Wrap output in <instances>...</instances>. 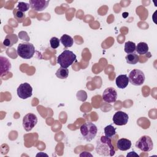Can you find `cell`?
Masks as SVG:
<instances>
[{"label":"cell","mask_w":157,"mask_h":157,"mask_svg":"<svg viewBox=\"0 0 157 157\" xmlns=\"http://www.w3.org/2000/svg\"><path fill=\"white\" fill-rule=\"evenodd\" d=\"M103 100L107 103H113L116 101L117 98V93L113 87L107 88L102 95Z\"/></svg>","instance_id":"10"},{"label":"cell","mask_w":157,"mask_h":157,"mask_svg":"<svg viewBox=\"0 0 157 157\" xmlns=\"http://www.w3.org/2000/svg\"><path fill=\"white\" fill-rule=\"evenodd\" d=\"M96 151L101 156H113L115 154V148L112 144L111 139L105 136H101L96 141Z\"/></svg>","instance_id":"1"},{"label":"cell","mask_w":157,"mask_h":157,"mask_svg":"<svg viewBox=\"0 0 157 157\" xmlns=\"http://www.w3.org/2000/svg\"><path fill=\"white\" fill-rule=\"evenodd\" d=\"M13 17L14 18L17 20V21L18 23H21L23 21V20H25L26 15L24 13V12L18 10L17 8L14 9L13 10Z\"/></svg>","instance_id":"22"},{"label":"cell","mask_w":157,"mask_h":157,"mask_svg":"<svg viewBox=\"0 0 157 157\" xmlns=\"http://www.w3.org/2000/svg\"><path fill=\"white\" fill-rule=\"evenodd\" d=\"M93 156V155H92L91 153H88V152H87V151H83V152H82V153L80 155V156Z\"/></svg>","instance_id":"25"},{"label":"cell","mask_w":157,"mask_h":157,"mask_svg":"<svg viewBox=\"0 0 157 157\" xmlns=\"http://www.w3.org/2000/svg\"><path fill=\"white\" fill-rule=\"evenodd\" d=\"M136 50L139 55H145L148 52V46L147 43L140 42L136 45Z\"/></svg>","instance_id":"17"},{"label":"cell","mask_w":157,"mask_h":157,"mask_svg":"<svg viewBox=\"0 0 157 157\" xmlns=\"http://www.w3.org/2000/svg\"><path fill=\"white\" fill-rule=\"evenodd\" d=\"M35 48L33 44L29 42L21 43L18 45L17 53L21 58L26 59L31 58L34 54Z\"/></svg>","instance_id":"4"},{"label":"cell","mask_w":157,"mask_h":157,"mask_svg":"<svg viewBox=\"0 0 157 157\" xmlns=\"http://www.w3.org/2000/svg\"><path fill=\"white\" fill-rule=\"evenodd\" d=\"M80 130L83 139L88 142L91 141L96 137L98 132L96 126L90 121L83 124L80 126Z\"/></svg>","instance_id":"2"},{"label":"cell","mask_w":157,"mask_h":157,"mask_svg":"<svg viewBox=\"0 0 157 157\" xmlns=\"http://www.w3.org/2000/svg\"><path fill=\"white\" fill-rule=\"evenodd\" d=\"M37 118L36 115L32 113L25 115L23 118V126L26 131H30L36 125Z\"/></svg>","instance_id":"8"},{"label":"cell","mask_w":157,"mask_h":157,"mask_svg":"<svg viewBox=\"0 0 157 157\" xmlns=\"http://www.w3.org/2000/svg\"><path fill=\"white\" fill-rule=\"evenodd\" d=\"M18 96L22 99H26L30 98L33 94V88L31 85L27 82L20 84L17 90Z\"/></svg>","instance_id":"7"},{"label":"cell","mask_w":157,"mask_h":157,"mask_svg":"<svg viewBox=\"0 0 157 157\" xmlns=\"http://www.w3.org/2000/svg\"><path fill=\"white\" fill-rule=\"evenodd\" d=\"M55 75L60 79L67 78L69 75V70L67 68L60 67L56 71L55 73Z\"/></svg>","instance_id":"20"},{"label":"cell","mask_w":157,"mask_h":157,"mask_svg":"<svg viewBox=\"0 0 157 157\" xmlns=\"http://www.w3.org/2000/svg\"><path fill=\"white\" fill-rule=\"evenodd\" d=\"M136 147L142 151L148 152L153 148V142L148 136H142L136 142Z\"/></svg>","instance_id":"6"},{"label":"cell","mask_w":157,"mask_h":157,"mask_svg":"<svg viewBox=\"0 0 157 157\" xmlns=\"http://www.w3.org/2000/svg\"><path fill=\"white\" fill-rule=\"evenodd\" d=\"M49 1L45 0H30L29 1V5L30 7L36 11H42L45 9L48 5Z\"/></svg>","instance_id":"11"},{"label":"cell","mask_w":157,"mask_h":157,"mask_svg":"<svg viewBox=\"0 0 157 157\" xmlns=\"http://www.w3.org/2000/svg\"><path fill=\"white\" fill-rule=\"evenodd\" d=\"M30 5L29 3H26L24 2H18L17 6V9L23 12H26L29 9Z\"/></svg>","instance_id":"23"},{"label":"cell","mask_w":157,"mask_h":157,"mask_svg":"<svg viewBox=\"0 0 157 157\" xmlns=\"http://www.w3.org/2000/svg\"><path fill=\"white\" fill-rule=\"evenodd\" d=\"M18 39L16 34H7L3 41V44L6 47H10L13 45L16 44L18 42Z\"/></svg>","instance_id":"15"},{"label":"cell","mask_w":157,"mask_h":157,"mask_svg":"<svg viewBox=\"0 0 157 157\" xmlns=\"http://www.w3.org/2000/svg\"><path fill=\"white\" fill-rule=\"evenodd\" d=\"M40 155H46L47 156H48V155L45 153H38L36 155V156H40Z\"/></svg>","instance_id":"27"},{"label":"cell","mask_w":157,"mask_h":157,"mask_svg":"<svg viewBox=\"0 0 157 157\" xmlns=\"http://www.w3.org/2000/svg\"><path fill=\"white\" fill-rule=\"evenodd\" d=\"M128 77L126 74H121L117 77L115 80V83L117 86L120 89L125 88L129 83Z\"/></svg>","instance_id":"12"},{"label":"cell","mask_w":157,"mask_h":157,"mask_svg":"<svg viewBox=\"0 0 157 157\" xmlns=\"http://www.w3.org/2000/svg\"><path fill=\"white\" fill-rule=\"evenodd\" d=\"M76 60V55L73 52L65 50L57 57V63L61 67L67 68Z\"/></svg>","instance_id":"3"},{"label":"cell","mask_w":157,"mask_h":157,"mask_svg":"<svg viewBox=\"0 0 157 157\" xmlns=\"http://www.w3.org/2000/svg\"><path fill=\"white\" fill-rule=\"evenodd\" d=\"M129 120L128 115L123 111H117L113 116L112 120L115 124L123 126L127 124Z\"/></svg>","instance_id":"9"},{"label":"cell","mask_w":157,"mask_h":157,"mask_svg":"<svg viewBox=\"0 0 157 157\" xmlns=\"http://www.w3.org/2000/svg\"><path fill=\"white\" fill-rule=\"evenodd\" d=\"M125 59L127 63L129 64H136L139 61V56L134 53L128 54Z\"/></svg>","instance_id":"19"},{"label":"cell","mask_w":157,"mask_h":157,"mask_svg":"<svg viewBox=\"0 0 157 157\" xmlns=\"http://www.w3.org/2000/svg\"><path fill=\"white\" fill-rule=\"evenodd\" d=\"M129 82L134 86L142 85L145 82V77L144 73L140 69H135L132 70L128 76Z\"/></svg>","instance_id":"5"},{"label":"cell","mask_w":157,"mask_h":157,"mask_svg":"<svg viewBox=\"0 0 157 157\" xmlns=\"http://www.w3.org/2000/svg\"><path fill=\"white\" fill-rule=\"evenodd\" d=\"M137 156V157H139V155H137L135 151H131V152H129V153H128L127 154V156Z\"/></svg>","instance_id":"26"},{"label":"cell","mask_w":157,"mask_h":157,"mask_svg":"<svg viewBox=\"0 0 157 157\" xmlns=\"http://www.w3.org/2000/svg\"><path fill=\"white\" fill-rule=\"evenodd\" d=\"M116 133V128L113 126L112 124L107 125L104 128L105 136H106L108 138L112 139L115 136Z\"/></svg>","instance_id":"18"},{"label":"cell","mask_w":157,"mask_h":157,"mask_svg":"<svg viewBox=\"0 0 157 157\" xmlns=\"http://www.w3.org/2000/svg\"><path fill=\"white\" fill-rule=\"evenodd\" d=\"M59 43H60L59 39L56 37H52L50 40V47L53 49L57 48L59 46Z\"/></svg>","instance_id":"24"},{"label":"cell","mask_w":157,"mask_h":157,"mask_svg":"<svg viewBox=\"0 0 157 157\" xmlns=\"http://www.w3.org/2000/svg\"><path fill=\"white\" fill-rule=\"evenodd\" d=\"M136 45L134 42H132V41H128L126 42L124 44V52L128 53H132L134 52V51L136 50Z\"/></svg>","instance_id":"21"},{"label":"cell","mask_w":157,"mask_h":157,"mask_svg":"<svg viewBox=\"0 0 157 157\" xmlns=\"http://www.w3.org/2000/svg\"><path fill=\"white\" fill-rule=\"evenodd\" d=\"M59 40L65 48L71 47L74 44V39L71 36L67 34H63Z\"/></svg>","instance_id":"16"},{"label":"cell","mask_w":157,"mask_h":157,"mask_svg":"<svg viewBox=\"0 0 157 157\" xmlns=\"http://www.w3.org/2000/svg\"><path fill=\"white\" fill-rule=\"evenodd\" d=\"M0 61H1V71H0V75L2 76L3 74L6 73L9 71L11 68V64L9 60L2 56H0Z\"/></svg>","instance_id":"14"},{"label":"cell","mask_w":157,"mask_h":157,"mask_svg":"<svg viewBox=\"0 0 157 157\" xmlns=\"http://www.w3.org/2000/svg\"><path fill=\"white\" fill-rule=\"evenodd\" d=\"M117 146L118 150L121 151H126L131 147V142L126 138H121L118 140Z\"/></svg>","instance_id":"13"}]
</instances>
